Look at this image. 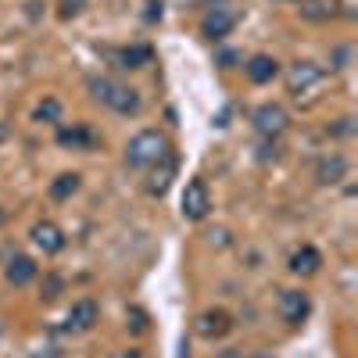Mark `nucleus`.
<instances>
[{
    "mask_svg": "<svg viewBox=\"0 0 358 358\" xmlns=\"http://www.w3.org/2000/svg\"><path fill=\"white\" fill-rule=\"evenodd\" d=\"M57 143H62V147H72V151H90V147H97V133L86 129V126L57 129Z\"/></svg>",
    "mask_w": 358,
    "mask_h": 358,
    "instance_id": "nucleus-14",
    "label": "nucleus"
},
{
    "mask_svg": "<svg viewBox=\"0 0 358 358\" xmlns=\"http://www.w3.org/2000/svg\"><path fill=\"white\" fill-rule=\"evenodd\" d=\"M90 94L115 115H136L140 111V94L133 86H122L115 79H90Z\"/></svg>",
    "mask_w": 358,
    "mask_h": 358,
    "instance_id": "nucleus-2",
    "label": "nucleus"
},
{
    "mask_svg": "<svg viewBox=\"0 0 358 358\" xmlns=\"http://www.w3.org/2000/svg\"><path fill=\"white\" fill-rule=\"evenodd\" d=\"M244 72H248V79L255 86H262V83H273L280 76V62H276V57H268V54H255L251 62L244 65Z\"/></svg>",
    "mask_w": 358,
    "mask_h": 358,
    "instance_id": "nucleus-11",
    "label": "nucleus"
},
{
    "mask_svg": "<svg viewBox=\"0 0 358 358\" xmlns=\"http://www.w3.org/2000/svg\"><path fill=\"white\" fill-rule=\"evenodd\" d=\"M219 358H244V355H241V351H222Z\"/></svg>",
    "mask_w": 358,
    "mask_h": 358,
    "instance_id": "nucleus-26",
    "label": "nucleus"
},
{
    "mask_svg": "<svg viewBox=\"0 0 358 358\" xmlns=\"http://www.w3.org/2000/svg\"><path fill=\"white\" fill-rule=\"evenodd\" d=\"M4 276H8V283H11V287H25V283H33V280H36V262L29 258V255H15V258L8 262V268H4Z\"/></svg>",
    "mask_w": 358,
    "mask_h": 358,
    "instance_id": "nucleus-13",
    "label": "nucleus"
},
{
    "mask_svg": "<svg viewBox=\"0 0 358 358\" xmlns=\"http://www.w3.org/2000/svg\"><path fill=\"white\" fill-rule=\"evenodd\" d=\"M251 122H255V129H258L265 140H276L280 133H287V126H290V115H287L280 104H262V108H255Z\"/></svg>",
    "mask_w": 358,
    "mask_h": 358,
    "instance_id": "nucleus-5",
    "label": "nucleus"
},
{
    "mask_svg": "<svg viewBox=\"0 0 358 358\" xmlns=\"http://www.w3.org/2000/svg\"><path fill=\"white\" fill-rule=\"evenodd\" d=\"M301 15L308 22H326V18H337L341 15V4H337V0H305Z\"/></svg>",
    "mask_w": 358,
    "mask_h": 358,
    "instance_id": "nucleus-16",
    "label": "nucleus"
},
{
    "mask_svg": "<svg viewBox=\"0 0 358 358\" xmlns=\"http://www.w3.org/2000/svg\"><path fill=\"white\" fill-rule=\"evenodd\" d=\"M33 244L43 251V255H57L65 248V233L57 229L54 222H36L33 226Z\"/></svg>",
    "mask_w": 358,
    "mask_h": 358,
    "instance_id": "nucleus-10",
    "label": "nucleus"
},
{
    "mask_svg": "<svg viewBox=\"0 0 358 358\" xmlns=\"http://www.w3.org/2000/svg\"><path fill=\"white\" fill-rule=\"evenodd\" d=\"M172 172H176V162H172V155H169V158H165V169H162V176H155V183L147 187V190L162 197V194L169 190V179H172Z\"/></svg>",
    "mask_w": 358,
    "mask_h": 358,
    "instance_id": "nucleus-19",
    "label": "nucleus"
},
{
    "mask_svg": "<svg viewBox=\"0 0 358 358\" xmlns=\"http://www.w3.org/2000/svg\"><path fill=\"white\" fill-rule=\"evenodd\" d=\"M229 330H233V315L222 312V308H208V312H201V315L194 319V334L204 337V341H219V337H226Z\"/></svg>",
    "mask_w": 358,
    "mask_h": 358,
    "instance_id": "nucleus-6",
    "label": "nucleus"
},
{
    "mask_svg": "<svg viewBox=\"0 0 358 358\" xmlns=\"http://www.w3.org/2000/svg\"><path fill=\"white\" fill-rule=\"evenodd\" d=\"M115 57H118V69H143V65H151L155 50L151 47H122Z\"/></svg>",
    "mask_w": 358,
    "mask_h": 358,
    "instance_id": "nucleus-17",
    "label": "nucleus"
},
{
    "mask_svg": "<svg viewBox=\"0 0 358 358\" xmlns=\"http://www.w3.org/2000/svg\"><path fill=\"white\" fill-rule=\"evenodd\" d=\"M36 118H40V122H57V118H62V104H57L54 97H47V101L36 108Z\"/></svg>",
    "mask_w": 358,
    "mask_h": 358,
    "instance_id": "nucleus-20",
    "label": "nucleus"
},
{
    "mask_svg": "<svg viewBox=\"0 0 358 358\" xmlns=\"http://www.w3.org/2000/svg\"><path fill=\"white\" fill-rule=\"evenodd\" d=\"M129 315H133V330H136V334H143V330H147V315H143L140 308H133Z\"/></svg>",
    "mask_w": 358,
    "mask_h": 358,
    "instance_id": "nucleus-23",
    "label": "nucleus"
},
{
    "mask_svg": "<svg viewBox=\"0 0 358 358\" xmlns=\"http://www.w3.org/2000/svg\"><path fill=\"white\" fill-rule=\"evenodd\" d=\"M319 268H322V255L315 251V248H297L294 255H290V273L294 276H315L319 273Z\"/></svg>",
    "mask_w": 358,
    "mask_h": 358,
    "instance_id": "nucleus-12",
    "label": "nucleus"
},
{
    "mask_svg": "<svg viewBox=\"0 0 358 358\" xmlns=\"http://www.w3.org/2000/svg\"><path fill=\"white\" fill-rule=\"evenodd\" d=\"M62 287H65L62 276H47V280H43V301H54V297L62 294Z\"/></svg>",
    "mask_w": 358,
    "mask_h": 358,
    "instance_id": "nucleus-21",
    "label": "nucleus"
},
{
    "mask_svg": "<svg viewBox=\"0 0 358 358\" xmlns=\"http://www.w3.org/2000/svg\"><path fill=\"white\" fill-rule=\"evenodd\" d=\"M4 219H8V215H4V208H0V226H4Z\"/></svg>",
    "mask_w": 358,
    "mask_h": 358,
    "instance_id": "nucleus-27",
    "label": "nucleus"
},
{
    "mask_svg": "<svg viewBox=\"0 0 358 358\" xmlns=\"http://www.w3.org/2000/svg\"><path fill=\"white\" fill-rule=\"evenodd\" d=\"M169 155H172V143H169V136H165L162 129H143V133H136V136L129 140V147H126V162H129L133 169L162 165Z\"/></svg>",
    "mask_w": 358,
    "mask_h": 358,
    "instance_id": "nucleus-1",
    "label": "nucleus"
},
{
    "mask_svg": "<svg viewBox=\"0 0 358 358\" xmlns=\"http://www.w3.org/2000/svg\"><path fill=\"white\" fill-rule=\"evenodd\" d=\"M236 25V15L229 8H215V11H208L204 22H201V36L204 40H222L229 36V29Z\"/></svg>",
    "mask_w": 358,
    "mask_h": 358,
    "instance_id": "nucleus-9",
    "label": "nucleus"
},
{
    "mask_svg": "<svg viewBox=\"0 0 358 358\" xmlns=\"http://www.w3.org/2000/svg\"><path fill=\"white\" fill-rule=\"evenodd\" d=\"M308 312H312V297L305 290H283L280 294V315H283V322L301 326L308 319Z\"/></svg>",
    "mask_w": 358,
    "mask_h": 358,
    "instance_id": "nucleus-7",
    "label": "nucleus"
},
{
    "mask_svg": "<svg viewBox=\"0 0 358 358\" xmlns=\"http://www.w3.org/2000/svg\"><path fill=\"white\" fill-rule=\"evenodd\" d=\"M322 83V69L315 62H297L290 72H287V94L294 101H312V94Z\"/></svg>",
    "mask_w": 358,
    "mask_h": 358,
    "instance_id": "nucleus-3",
    "label": "nucleus"
},
{
    "mask_svg": "<svg viewBox=\"0 0 358 358\" xmlns=\"http://www.w3.org/2000/svg\"><path fill=\"white\" fill-rule=\"evenodd\" d=\"M115 358H143V351H136V348H126V351H118Z\"/></svg>",
    "mask_w": 358,
    "mask_h": 358,
    "instance_id": "nucleus-25",
    "label": "nucleus"
},
{
    "mask_svg": "<svg viewBox=\"0 0 358 358\" xmlns=\"http://www.w3.org/2000/svg\"><path fill=\"white\" fill-rule=\"evenodd\" d=\"M344 172H348V162H344L341 155H330V158L319 162V172H315V176H319L322 187H330V183H341Z\"/></svg>",
    "mask_w": 358,
    "mask_h": 358,
    "instance_id": "nucleus-15",
    "label": "nucleus"
},
{
    "mask_svg": "<svg viewBox=\"0 0 358 358\" xmlns=\"http://www.w3.org/2000/svg\"><path fill=\"white\" fill-rule=\"evenodd\" d=\"M151 11H147V22H155V18H162V0H151V4H147Z\"/></svg>",
    "mask_w": 358,
    "mask_h": 358,
    "instance_id": "nucleus-24",
    "label": "nucleus"
},
{
    "mask_svg": "<svg viewBox=\"0 0 358 358\" xmlns=\"http://www.w3.org/2000/svg\"><path fill=\"white\" fill-rule=\"evenodd\" d=\"M97 319H101L97 301L83 297V301H76V305L69 308V315H65V330H69V334H86V330H94V326H97Z\"/></svg>",
    "mask_w": 358,
    "mask_h": 358,
    "instance_id": "nucleus-8",
    "label": "nucleus"
},
{
    "mask_svg": "<svg viewBox=\"0 0 358 358\" xmlns=\"http://www.w3.org/2000/svg\"><path fill=\"white\" fill-rule=\"evenodd\" d=\"M297 4H301V0H297Z\"/></svg>",
    "mask_w": 358,
    "mask_h": 358,
    "instance_id": "nucleus-28",
    "label": "nucleus"
},
{
    "mask_svg": "<svg viewBox=\"0 0 358 358\" xmlns=\"http://www.w3.org/2000/svg\"><path fill=\"white\" fill-rule=\"evenodd\" d=\"M83 11V0H62V18H72Z\"/></svg>",
    "mask_w": 358,
    "mask_h": 358,
    "instance_id": "nucleus-22",
    "label": "nucleus"
},
{
    "mask_svg": "<svg viewBox=\"0 0 358 358\" xmlns=\"http://www.w3.org/2000/svg\"><path fill=\"white\" fill-rule=\"evenodd\" d=\"M79 187H83V179H79L76 172H65V176H57L54 183H50V197H54V201H69Z\"/></svg>",
    "mask_w": 358,
    "mask_h": 358,
    "instance_id": "nucleus-18",
    "label": "nucleus"
},
{
    "mask_svg": "<svg viewBox=\"0 0 358 358\" xmlns=\"http://www.w3.org/2000/svg\"><path fill=\"white\" fill-rule=\"evenodd\" d=\"M0 334H4V330H0Z\"/></svg>",
    "mask_w": 358,
    "mask_h": 358,
    "instance_id": "nucleus-29",
    "label": "nucleus"
},
{
    "mask_svg": "<svg viewBox=\"0 0 358 358\" xmlns=\"http://www.w3.org/2000/svg\"><path fill=\"white\" fill-rule=\"evenodd\" d=\"M179 212H183L187 222H201L208 212H212V194H208L204 179H190V183H187L183 201H179Z\"/></svg>",
    "mask_w": 358,
    "mask_h": 358,
    "instance_id": "nucleus-4",
    "label": "nucleus"
}]
</instances>
